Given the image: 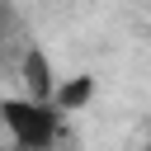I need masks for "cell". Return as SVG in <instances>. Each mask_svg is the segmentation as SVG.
Here are the masks:
<instances>
[{
  "label": "cell",
  "instance_id": "1",
  "mask_svg": "<svg viewBox=\"0 0 151 151\" xmlns=\"http://www.w3.org/2000/svg\"><path fill=\"white\" fill-rule=\"evenodd\" d=\"M57 123H61V113L52 104H33L24 94H5V104H0V127L9 132V142L19 151H52Z\"/></svg>",
  "mask_w": 151,
  "mask_h": 151
},
{
  "label": "cell",
  "instance_id": "2",
  "mask_svg": "<svg viewBox=\"0 0 151 151\" xmlns=\"http://www.w3.org/2000/svg\"><path fill=\"white\" fill-rule=\"evenodd\" d=\"M19 80H24V99H33V104H52V94H57V76H52V61H47L42 47H28V52H24V61H19Z\"/></svg>",
  "mask_w": 151,
  "mask_h": 151
},
{
  "label": "cell",
  "instance_id": "3",
  "mask_svg": "<svg viewBox=\"0 0 151 151\" xmlns=\"http://www.w3.org/2000/svg\"><path fill=\"white\" fill-rule=\"evenodd\" d=\"M90 99H94V76H71V80H61V85H57L52 109H57V113H80Z\"/></svg>",
  "mask_w": 151,
  "mask_h": 151
},
{
  "label": "cell",
  "instance_id": "4",
  "mask_svg": "<svg viewBox=\"0 0 151 151\" xmlns=\"http://www.w3.org/2000/svg\"><path fill=\"white\" fill-rule=\"evenodd\" d=\"M0 104H5V90H0Z\"/></svg>",
  "mask_w": 151,
  "mask_h": 151
}]
</instances>
